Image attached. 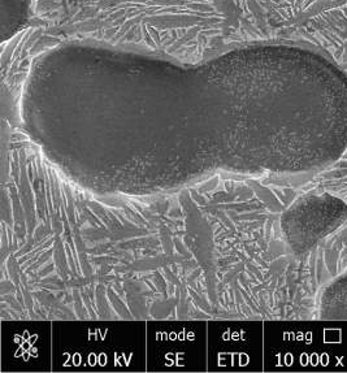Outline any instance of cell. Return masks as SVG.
<instances>
[{
  "mask_svg": "<svg viewBox=\"0 0 347 373\" xmlns=\"http://www.w3.org/2000/svg\"><path fill=\"white\" fill-rule=\"evenodd\" d=\"M321 320H347V271L325 286L318 307Z\"/></svg>",
  "mask_w": 347,
  "mask_h": 373,
  "instance_id": "cell-2",
  "label": "cell"
},
{
  "mask_svg": "<svg viewBox=\"0 0 347 373\" xmlns=\"http://www.w3.org/2000/svg\"><path fill=\"white\" fill-rule=\"evenodd\" d=\"M284 220L293 252L304 254L346 223L347 205L332 194H314L298 200Z\"/></svg>",
  "mask_w": 347,
  "mask_h": 373,
  "instance_id": "cell-1",
  "label": "cell"
}]
</instances>
